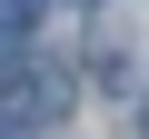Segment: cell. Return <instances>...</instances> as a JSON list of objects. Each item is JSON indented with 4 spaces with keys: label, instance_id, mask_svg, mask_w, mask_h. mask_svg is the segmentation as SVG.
Masks as SVG:
<instances>
[{
    "label": "cell",
    "instance_id": "cell-1",
    "mask_svg": "<svg viewBox=\"0 0 149 139\" xmlns=\"http://www.w3.org/2000/svg\"><path fill=\"white\" fill-rule=\"evenodd\" d=\"M139 129H149V99H139Z\"/></svg>",
    "mask_w": 149,
    "mask_h": 139
}]
</instances>
